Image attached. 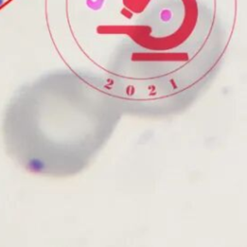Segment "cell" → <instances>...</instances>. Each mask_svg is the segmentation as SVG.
<instances>
[{
	"instance_id": "6da1fadb",
	"label": "cell",
	"mask_w": 247,
	"mask_h": 247,
	"mask_svg": "<svg viewBox=\"0 0 247 247\" xmlns=\"http://www.w3.org/2000/svg\"><path fill=\"white\" fill-rule=\"evenodd\" d=\"M124 113L107 80L51 75L25 85L8 103L5 150L31 174L73 177L104 147Z\"/></svg>"
}]
</instances>
